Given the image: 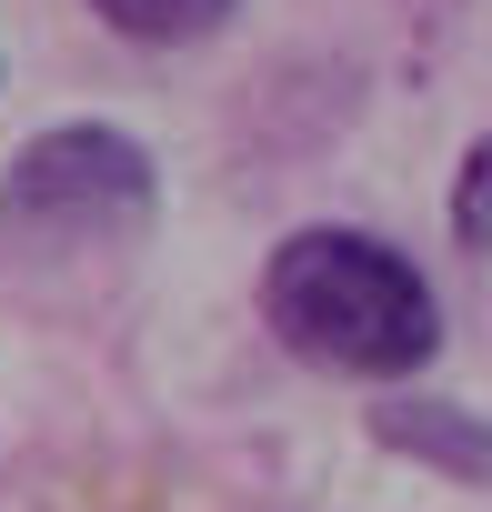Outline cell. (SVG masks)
Returning a JSON list of instances; mask_svg holds the SVG:
<instances>
[{
    "mask_svg": "<svg viewBox=\"0 0 492 512\" xmlns=\"http://www.w3.org/2000/svg\"><path fill=\"white\" fill-rule=\"evenodd\" d=\"M262 322L312 372H352V382L422 372L442 342V302H432L422 262L392 251L382 231H342V221L292 231L262 262Z\"/></svg>",
    "mask_w": 492,
    "mask_h": 512,
    "instance_id": "1",
    "label": "cell"
},
{
    "mask_svg": "<svg viewBox=\"0 0 492 512\" xmlns=\"http://www.w3.org/2000/svg\"><path fill=\"white\" fill-rule=\"evenodd\" d=\"M161 201L151 181V151L131 131H101V121H71V131H41L21 161H11V231H41V241H121L141 231Z\"/></svg>",
    "mask_w": 492,
    "mask_h": 512,
    "instance_id": "2",
    "label": "cell"
},
{
    "mask_svg": "<svg viewBox=\"0 0 492 512\" xmlns=\"http://www.w3.org/2000/svg\"><path fill=\"white\" fill-rule=\"evenodd\" d=\"M372 442L382 452H402V462H422V472H442V482H492V422L472 412V402H442V392H392V402H372Z\"/></svg>",
    "mask_w": 492,
    "mask_h": 512,
    "instance_id": "3",
    "label": "cell"
},
{
    "mask_svg": "<svg viewBox=\"0 0 492 512\" xmlns=\"http://www.w3.org/2000/svg\"><path fill=\"white\" fill-rule=\"evenodd\" d=\"M121 41H211L241 0H91Z\"/></svg>",
    "mask_w": 492,
    "mask_h": 512,
    "instance_id": "4",
    "label": "cell"
},
{
    "mask_svg": "<svg viewBox=\"0 0 492 512\" xmlns=\"http://www.w3.org/2000/svg\"><path fill=\"white\" fill-rule=\"evenodd\" d=\"M452 231H462L472 251L492 241V131H482V141H472V161H462V191H452Z\"/></svg>",
    "mask_w": 492,
    "mask_h": 512,
    "instance_id": "5",
    "label": "cell"
}]
</instances>
